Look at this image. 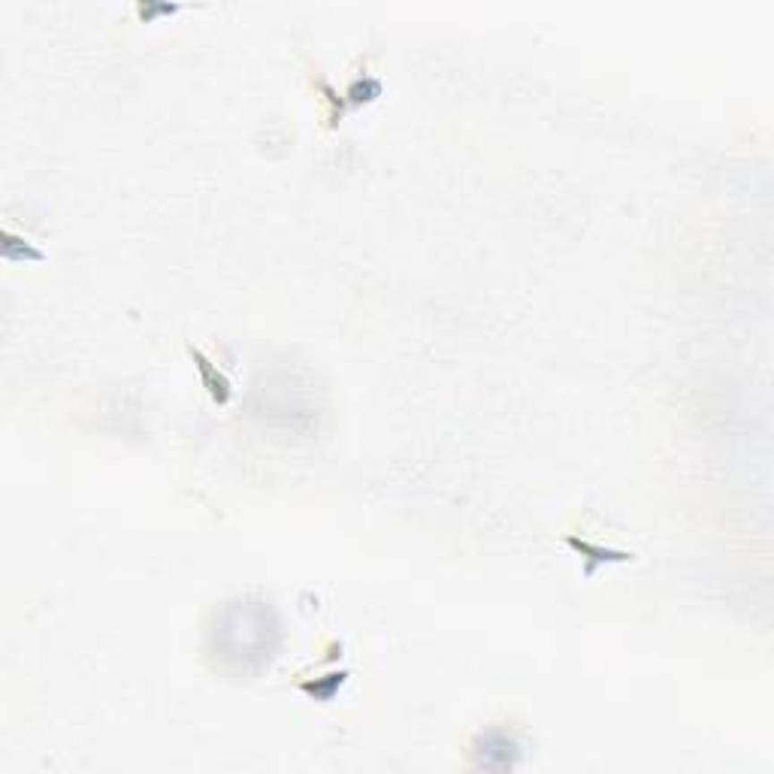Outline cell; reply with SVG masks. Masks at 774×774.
<instances>
[{
	"label": "cell",
	"instance_id": "3957f363",
	"mask_svg": "<svg viewBox=\"0 0 774 774\" xmlns=\"http://www.w3.org/2000/svg\"><path fill=\"white\" fill-rule=\"evenodd\" d=\"M345 677H348V672H339V675H330V681L321 684V687H315V684H302L300 690L309 693V696L327 702V699H333V693H336V687H342V681H345Z\"/></svg>",
	"mask_w": 774,
	"mask_h": 774
},
{
	"label": "cell",
	"instance_id": "6da1fadb",
	"mask_svg": "<svg viewBox=\"0 0 774 774\" xmlns=\"http://www.w3.org/2000/svg\"><path fill=\"white\" fill-rule=\"evenodd\" d=\"M566 545H569L572 550H578L581 560H584V578H593L596 566H602V563H629V560H633V554H629V550L590 545V541L578 539V536H569V539H566Z\"/></svg>",
	"mask_w": 774,
	"mask_h": 774
},
{
	"label": "cell",
	"instance_id": "7a4b0ae2",
	"mask_svg": "<svg viewBox=\"0 0 774 774\" xmlns=\"http://www.w3.org/2000/svg\"><path fill=\"white\" fill-rule=\"evenodd\" d=\"M191 357H194L197 370H200V378H203L206 390H209V396H212V400L218 403V405H225V403L230 400V381H227V375H221L218 370H212V363L203 357V351L191 348Z\"/></svg>",
	"mask_w": 774,
	"mask_h": 774
}]
</instances>
